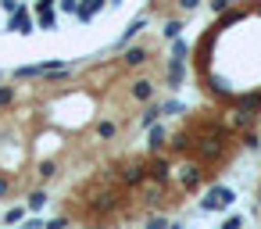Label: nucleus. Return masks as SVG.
I'll list each match as a JSON object with an SVG mask.
<instances>
[{
    "label": "nucleus",
    "mask_w": 261,
    "mask_h": 229,
    "mask_svg": "<svg viewBox=\"0 0 261 229\" xmlns=\"http://www.w3.org/2000/svg\"><path fill=\"white\" fill-rule=\"evenodd\" d=\"M236 200V193L229 190V186H211L207 193H204V200H200V211H222V208H229Z\"/></svg>",
    "instance_id": "nucleus-1"
},
{
    "label": "nucleus",
    "mask_w": 261,
    "mask_h": 229,
    "mask_svg": "<svg viewBox=\"0 0 261 229\" xmlns=\"http://www.w3.org/2000/svg\"><path fill=\"white\" fill-rule=\"evenodd\" d=\"M4 29H11V33H22V36H29V33L36 29V26H33V18H29V8L22 4V8H18V11H15V15H11V18L4 22Z\"/></svg>",
    "instance_id": "nucleus-2"
},
{
    "label": "nucleus",
    "mask_w": 261,
    "mask_h": 229,
    "mask_svg": "<svg viewBox=\"0 0 261 229\" xmlns=\"http://www.w3.org/2000/svg\"><path fill=\"white\" fill-rule=\"evenodd\" d=\"M108 8V0H79V11H75V18L79 22H93L100 11Z\"/></svg>",
    "instance_id": "nucleus-3"
},
{
    "label": "nucleus",
    "mask_w": 261,
    "mask_h": 229,
    "mask_svg": "<svg viewBox=\"0 0 261 229\" xmlns=\"http://www.w3.org/2000/svg\"><path fill=\"white\" fill-rule=\"evenodd\" d=\"M182 79H186V65H182L179 58H172V65H168V86H172V90H179V86H182Z\"/></svg>",
    "instance_id": "nucleus-4"
},
{
    "label": "nucleus",
    "mask_w": 261,
    "mask_h": 229,
    "mask_svg": "<svg viewBox=\"0 0 261 229\" xmlns=\"http://www.w3.org/2000/svg\"><path fill=\"white\" fill-rule=\"evenodd\" d=\"M143 26H147V18H136V22H133V26H129V29H125V33L118 36V50H122V47H129V40H133V36H136V33H140Z\"/></svg>",
    "instance_id": "nucleus-5"
},
{
    "label": "nucleus",
    "mask_w": 261,
    "mask_h": 229,
    "mask_svg": "<svg viewBox=\"0 0 261 229\" xmlns=\"http://www.w3.org/2000/svg\"><path fill=\"white\" fill-rule=\"evenodd\" d=\"M133 97L136 100H154V86L147 79H140V83H133Z\"/></svg>",
    "instance_id": "nucleus-6"
},
{
    "label": "nucleus",
    "mask_w": 261,
    "mask_h": 229,
    "mask_svg": "<svg viewBox=\"0 0 261 229\" xmlns=\"http://www.w3.org/2000/svg\"><path fill=\"white\" fill-rule=\"evenodd\" d=\"M143 61H147V50H143V47L125 50V65H143Z\"/></svg>",
    "instance_id": "nucleus-7"
},
{
    "label": "nucleus",
    "mask_w": 261,
    "mask_h": 229,
    "mask_svg": "<svg viewBox=\"0 0 261 229\" xmlns=\"http://www.w3.org/2000/svg\"><path fill=\"white\" fill-rule=\"evenodd\" d=\"M161 143H165V129L150 125V150H161Z\"/></svg>",
    "instance_id": "nucleus-8"
},
{
    "label": "nucleus",
    "mask_w": 261,
    "mask_h": 229,
    "mask_svg": "<svg viewBox=\"0 0 261 229\" xmlns=\"http://www.w3.org/2000/svg\"><path fill=\"white\" fill-rule=\"evenodd\" d=\"M143 175H147V168H143V165H133V168L125 172V183H129V186H136V183H140Z\"/></svg>",
    "instance_id": "nucleus-9"
},
{
    "label": "nucleus",
    "mask_w": 261,
    "mask_h": 229,
    "mask_svg": "<svg viewBox=\"0 0 261 229\" xmlns=\"http://www.w3.org/2000/svg\"><path fill=\"white\" fill-rule=\"evenodd\" d=\"M197 179H200V168H197V165L182 168V186H197Z\"/></svg>",
    "instance_id": "nucleus-10"
},
{
    "label": "nucleus",
    "mask_w": 261,
    "mask_h": 229,
    "mask_svg": "<svg viewBox=\"0 0 261 229\" xmlns=\"http://www.w3.org/2000/svg\"><path fill=\"white\" fill-rule=\"evenodd\" d=\"M158 118H161V108H147V111L140 115V122H143V125H158Z\"/></svg>",
    "instance_id": "nucleus-11"
},
{
    "label": "nucleus",
    "mask_w": 261,
    "mask_h": 229,
    "mask_svg": "<svg viewBox=\"0 0 261 229\" xmlns=\"http://www.w3.org/2000/svg\"><path fill=\"white\" fill-rule=\"evenodd\" d=\"M115 133H118V125H115V122H100V125H97V136H100V140H111Z\"/></svg>",
    "instance_id": "nucleus-12"
},
{
    "label": "nucleus",
    "mask_w": 261,
    "mask_h": 229,
    "mask_svg": "<svg viewBox=\"0 0 261 229\" xmlns=\"http://www.w3.org/2000/svg\"><path fill=\"white\" fill-rule=\"evenodd\" d=\"M43 204H47V193H43V190H36V193H29V211H40Z\"/></svg>",
    "instance_id": "nucleus-13"
},
{
    "label": "nucleus",
    "mask_w": 261,
    "mask_h": 229,
    "mask_svg": "<svg viewBox=\"0 0 261 229\" xmlns=\"http://www.w3.org/2000/svg\"><path fill=\"white\" fill-rule=\"evenodd\" d=\"M179 33H182V22H165V36L168 40H179Z\"/></svg>",
    "instance_id": "nucleus-14"
},
{
    "label": "nucleus",
    "mask_w": 261,
    "mask_h": 229,
    "mask_svg": "<svg viewBox=\"0 0 261 229\" xmlns=\"http://www.w3.org/2000/svg\"><path fill=\"white\" fill-rule=\"evenodd\" d=\"M58 8H61L65 15H75V11H79V0H58Z\"/></svg>",
    "instance_id": "nucleus-15"
},
{
    "label": "nucleus",
    "mask_w": 261,
    "mask_h": 229,
    "mask_svg": "<svg viewBox=\"0 0 261 229\" xmlns=\"http://www.w3.org/2000/svg\"><path fill=\"white\" fill-rule=\"evenodd\" d=\"M40 26H43V29H54V26H58V18H54V11H47V15H40Z\"/></svg>",
    "instance_id": "nucleus-16"
},
{
    "label": "nucleus",
    "mask_w": 261,
    "mask_h": 229,
    "mask_svg": "<svg viewBox=\"0 0 261 229\" xmlns=\"http://www.w3.org/2000/svg\"><path fill=\"white\" fill-rule=\"evenodd\" d=\"M179 111H182V104H179V100H168V104L161 108V115H179Z\"/></svg>",
    "instance_id": "nucleus-17"
},
{
    "label": "nucleus",
    "mask_w": 261,
    "mask_h": 229,
    "mask_svg": "<svg viewBox=\"0 0 261 229\" xmlns=\"http://www.w3.org/2000/svg\"><path fill=\"white\" fill-rule=\"evenodd\" d=\"M43 229H68V218H65V215H61V218H50Z\"/></svg>",
    "instance_id": "nucleus-18"
},
{
    "label": "nucleus",
    "mask_w": 261,
    "mask_h": 229,
    "mask_svg": "<svg viewBox=\"0 0 261 229\" xmlns=\"http://www.w3.org/2000/svg\"><path fill=\"white\" fill-rule=\"evenodd\" d=\"M15 100V90L11 86H0V104H11Z\"/></svg>",
    "instance_id": "nucleus-19"
},
{
    "label": "nucleus",
    "mask_w": 261,
    "mask_h": 229,
    "mask_svg": "<svg viewBox=\"0 0 261 229\" xmlns=\"http://www.w3.org/2000/svg\"><path fill=\"white\" fill-rule=\"evenodd\" d=\"M240 225H243V218H240V215H232V218H225V222H222V229H240Z\"/></svg>",
    "instance_id": "nucleus-20"
},
{
    "label": "nucleus",
    "mask_w": 261,
    "mask_h": 229,
    "mask_svg": "<svg viewBox=\"0 0 261 229\" xmlns=\"http://www.w3.org/2000/svg\"><path fill=\"white\" fill-rule=\"evenodd\" d=\"M40 175L50 179V175H54V161H43V165H40Z\"/></svg>",
    "instance_id": "nucleus-21"
},
{
    "label": "nucleus",
    "mask_w": 261,
    "mask_h": 229,
    "mask_svg": "<svg viewBox=\"0 0 261 229\" xmlns=\"http://www.w3.org/2000/svg\"><path fill=\"white\" fill-rule=\"evenodd\" d=\"M18 229H43V222H40V218H25Z\"/></svg>",
    "instance_id": "nucleus-22"
},
{
    "label": "nucleus",
    "mask_w": 261,
    "mask_h": 229,
    "mask_svg": "<svg viewBox=\"0 0 261 229\" xmlns=\"http://www.w3.org/2000/svg\"><path fill=\"white\" fill-rule=\"evenodd\" d=\"M18 218H22V208H11V211L4 215V222H18Z\"/></svg>",
    "instance_id": "nucleus-23"
},
{
    "label": "nucleus",
    "mask_w": 261,
    "mask_h": 229,
    "mask_svg": "<svg viewBox=\"0 0 261 229\" xmlns=\"http://www.w3.org/2000/svg\"><path fill=\"white\" fill-rule=\"evenodd\" d=\"M165 225H168V222H165V218H161V215H158V218H150V222H147V229H165Z\"/></svg>",
    "instance_id": "nucleus-24"
},
{
    "label": "nucleus",
    "mask_w": 261,
    "mask_h": 229,
    "mask_svg": "<svg viewBox=\"0 0 261 229\" xmlns=\"http://www.w3.org/2000/svg\"><path fill=\"white\" fill-rule=\"evenodd\" d=\"M0 197H8V179L0 175Z\"/></svg>",
    "instance_id": "nucleus-25"
},
{
    "label": "nucleus",
    "mask_w": 261,
    "mask_h": 229,
    "mask_svg": "<svg viewBox=\"0 0 261 229\" xmlns=\"http://www.w3.org/2000/svg\"><path fill=\"white\" fill-rule=\"evenodd\" d=\"M179 4H182L186 11H193V8H197V0H179Z\"/></svg>",
    "instance_id": "nucleus-26"
},
{
    "label": "nucleus",
    "mask_w": 261,
    "mask_h": 229,
    "mask_svg": "<svg viewBox=\"0 0 261 229\" xmlns=\"http://www.w3.org/2000/svg\"><path fill=\"white\" fill-rule=\"evenodd\" d=\"M108 4H111V8H122V0H108Z\"/></svg>",
    "instance_id": "nucleus-27"
},
{
    "label": "nucleus",
    "mask_w": 261,
    "mask_h": 229,
    "mask_svg": "<svg viewBox=\"0 0 261 229\" xmlns=\"http://www.w3.org/2000/svg\"><path fill=\"white\" fill-rule=\"evenodd\" d=\"M165 229H182V225H165Z\"/></svg>",
    "instance_id": "nucleus-28"
},
{
    "label": "nucleus",
    "mask_w": 261,
    "mask_h": 229,
    "mask_svg": "<svg viewBox=\"0 0 261 229\" xmlns=\"http://www.w3.org/2000/svg\"><path fill=\"white\" fill-rule=\"evenodd\" d=\"M257 197H261V186H257ZM257 208H261V200H257Z\"/></svg>",
    "instance_id": "nucleus-29"
}]
</instances>
